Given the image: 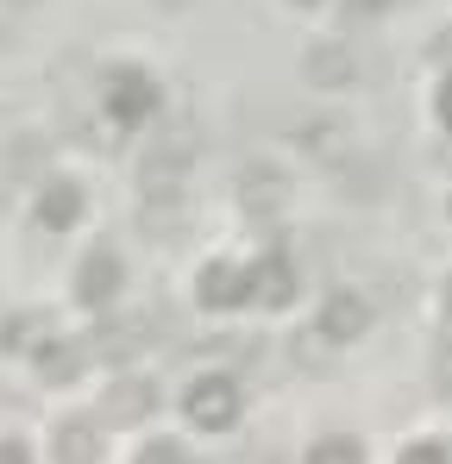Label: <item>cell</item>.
I'll list each match as a JSON object with an SVG mask.
<instances>
[{"label":"cell","instance_id":"obj_1","mask_svg":"<svg viewBox=\"0 0 452 464\" xmlns=\"http://www.w3.org/2000/svg\"><path fill=\"white\" fill-rule=\"evenodd\" d=\"M189 408H195L201 420H226V414H232V389H226V383H208V395H195Z\"/></svg>","mask_w":452,"mask_h":464},{"label":"cell","instance_id":"obj_2","mask_svg":"<svg viewBox=\"0 0 452 464\" xmlns=\"http://www.w3.org/2000/svg\"><path fill=\"white\" fill-rule=\"evenodd\" d=\"M113 414H139V408H151V389H139V383H120V395L107 401Z\"/></svg>","mask_w":452,"mask_h":464},{"label":"cell","instance_id":"obj_3","mask_svg":"<svg viewBox=\"0 0 452 464\" xmlns=\"http://www.w3.org/2000/svg\"><path fill=\"white\" fill-rule=\"evenodd\" d=\"M308 464H359V452L346 446V440H327V446H314V459Z\"/></svg>","mask_w":452,"mask_h":464},{"label":"cell","instance_id":"obj_4","mask_svg":"<svg viewBox=\"0 0 452 464\" xmlns=\"http://www.w3.org/2000/svg\"><path fill=\"white\" fill-rule=\"evenodd\" d=\"M82 440H88L82 427H70V433H64V459H70V464H82V459H88V446H82Z\"/></svg>","mask_w":452,"mask_h":464},{"label":"cell","instance_id":"obj_5","mask_svg":"<svg viewBox=\"0 0 452 464\" xmlns=\"http://www.w3.org/2000/svg\"><path fill=\"white\" fill-rule=\"evenodd\" d=\"M359 320H365V314H359V308H346V302H339V308H333V333H352Z\"/></svg>","mask_w":452,"mask_h":464}]
</instances>
